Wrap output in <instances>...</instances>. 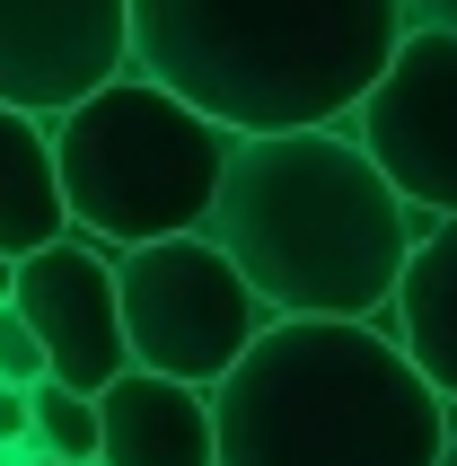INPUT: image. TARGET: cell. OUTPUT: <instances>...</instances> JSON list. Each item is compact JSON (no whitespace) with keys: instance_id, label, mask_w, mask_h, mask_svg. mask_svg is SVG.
<instances>
[{"instance_id":"9c48e42d","label":"cell","mask_w":457,"mask_h":466,"mask_svg":"<svg viewBox=\"0 0 457 466\" xmlns=\"http://www.w3.org/2000/svg\"><path fill=\"white\" fill-rule=\"evenodd\" d=\"M379 326L396 335V352L422 370V388L457 422V220H422L413 229V256L396 273V299H387Z\"/></svg>"},{"instance_id":"ac0fdd59","label":"cell","mask_w":457,"mask_h":466,"mask_svg":"<svg viewBox=\"0 0 457 466\" xmlns=\"http://www.w3.org/2000/svg\"><path fill=\"white\" fill-rule=\"evenodd\" d=\"M0 466H53V458H0Z\"/></svg>"},{"instance_id":"8992f818","label":"cell","mask_w":457,"mask_h":466,"mask_svg":"<svg viewBox=\"0 0 457 466\" xmlns=\"http://www.w3.org/2000/svg\"><path fill=\"white\" fill-rule=\"evenodd\" d=\"M352 150L379 167V185L422 220H457V35L405 26L387 71L343 115Z\"/></svg>"},{"instance_id":"4fadbf2b","label":"cell","mask_w":457,"mask_h":466,"mask_svg":"<svg viewBox=\"0 0 457 466\" xmlns=\"http://www.w3.org/2000/svg\"><path fill=\"white\" fill-rule=\"evenodd\" d=\"M45 379V352H36V335H26L18 317H9V299H0V388H36Z\"/></svg>"},{"instance_id":"52a82bcc","label":"cell","mask_w":457,"mask_h":466,"mask_svg":"<svg viewBox=\"0 0 457 466\" xmlns=\"http://www.w3.org/2000/svg\"><path fill=\"white\" fill-rule=\"evenodd\" d=\"M9 317H18L36 352H45V379L71 396H97L124 379V326H115V256L97 238H53L36 256H18L9 273Z\"/></svg>"},{"instance_id":"7a4b0ae2","label":"cell","mask_w":457,"mask_h":466,"mask_svg":"<svg viewBox=\"0 0 457 466\" xmlns=\"http://www.w3.org/2000/svg\"><path fill=\"white\" fill-rule=\"evenodd\" d=\"M396 35V0H124V71L228 141L334 132Z\"/></svg>"},{"instance_id":"7c38bea8","label":"cell","mask_w":457,"mask_h":466,"mask_svg":"<svg viewBox=\"0 0 457 466\" xmlns=\"http://www.w3.org/2000/svg\"><path fill=\"white\" fill-rule=\"evenodd\" d=\"M18 458H53V466H97V396H71L36 379L26 388V449Z\"/></svg>"},{"instance_id":"3957f363","label":"cell","mask_w":457,"mask_h":466,"mask_svg":"<svg viewBox=\"0 0 457 466\" xmlns=\"http://www.w3.org/2000/svg\"><path fill=\"white\" fill-rule=\"evenodd\" d=\"M211 405V466H432L449 405L387 326L273 317Z\"/></svg>"},{"instance_id":"8fae6325","label":"cell","mask_w":457,"mask_h":466,"mask_svg":"<svg viewBox=\"0 0 457 466\" xmlns=\"http://www.w3.org/2000/svg\"><path fill=\"white\" fill-rule=\"evenodd\" d=\"M53 238H71L62 220V177H53V132L36 115L0 106V256L18 264Z\"/></svg>"},{"instance_id":"5bb4252c","label":"cell","mask_w":457,"mask_h":466,"mask_svg":"<svg viewBox=\"0 0 457 466\" xmlns=\"http://www.w3.org/2000/svg\"><path fill=\"white\" fill-rule=\"evenodd\" d=\"M26 449V388H0V458Z\"/></svg>"},{"instance_id":"e0dca14e","label":"cell","mask_w":457,"mask_h":466,"mask_svg":"<svg viewBox=\"0 0 457 466\" xmlns=\"http://www.w3.org/2000/svg\"><path fill=\"white\" fill-rule=\"evenodd\" d=\"M9 273H18V264H9V256H0V299H9Z\"/></svg>"},{"instance_id":"30bf717a","label":"cell","mask_w":457,"mask_h":466,"mask_svg":"<svg viewBox=\"0 0 457 466\" xmlns=\"http://www.w3.org/2000/svg\"><path fill=\"white\" fill-rule=\"evenodd\" d=\"M97 466H211V405L177 379L124 370L97 388Z\"/></svg>"},{"instance_id":"ba28073f","label":"cell","mask_w":457,"mask_h":466,"mask_svg":"<svg viewBox=\"0 0 457 466\" xmlns=\"http://www.w3.org/2000/svg\"><path fill=\"white\" fill-rule=\"evenodd\" d=\"M124 79V0H0V106L71 115L88 88Z\"/></svg>"},{"instance_id":"277c9868","label":"cell","mask_w":457,"mask_h":466,"mask_svg":"<svg viewBox=\"0 0 457 466\" xmlns=\"http://www.w3.org/2000/svg\"><path fill=\"white\" fill-rule=\"evenodd\" d=\"M53 177H62V220L97 238L106 256L158 247V238H194L211 220L228 167V132L185 115L150 79H106L71 115H53Z\"/></svg>"},{"instance_id":"5b68a950","label":"cell","mask_w":457,"mask_h":466,"mask_svg":"<svg viewBox=\"0 0 457 466\" xmlns=\"http://www.w3.org/2000/svg\"><path fill=\"white\" fill-rule=\"evenodd\" d=\"M115 326H124L132 370L211 396L273 317L255 309V290L228 273V256L194 229V238H158V247L115 256Z\"/></svg>"},{"instance_id":"2e32d148","label":"cell","mask_w":457,"mask_h":466,"mask_svg":"<svg viewBox=\"0 0 457 466\" xmlns=\"http://www.w3.org/2000/svg\"><path fill=\"white\" fill-rule=\"evenodd\" d=\"M432 466H457V422H449V441H440V458Z\"/></svg>"},{"instance_id":"9a60e30c","label":"cell","mask_w":457,"mask_h":466,"mask_svg":"<svg viewBox=\"0 0 457 466\" xmlns=\"http://www.w3.org/2000/svg\"><path fill=\"white\" fill-rule=\"evenodd\" d=\"M405 26H432V35H457V0H396Z\"/></svg>"},{"instance_id":"6da1fadb","label":"cell","mask_w":457,"mask_h":466,"mask_svg":"<svg viewBox=\"0 0 457 466\" xmlns=\"http://www.w3.org/2000/svg\"><path fill=\"white\" fill-rule=\"evenodd\" d=\"M203 238L255 290L264 317L379 326L413 256V211L379 185L352 132H264L228 141Z\"/></svg>"}]
</instances>
